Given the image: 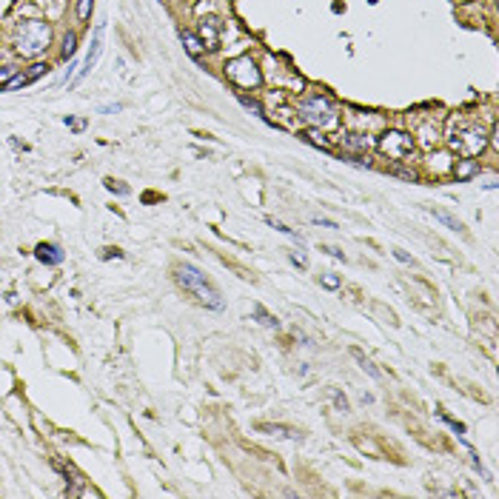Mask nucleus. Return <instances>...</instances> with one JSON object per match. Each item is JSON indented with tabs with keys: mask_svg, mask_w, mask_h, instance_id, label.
<instances>
[{
	"mask_svg": "<svg viewBox=\"0 0 499 499\" xmlns=\"http://www.w3.org/2000/svg\"><path fill=\"white\" fill-rule=\"evenodd\" d=\"M52 46V26L46 20H23L15 29V52L26 60H35L49 52Z\"/></svg>",
	"mask_w": 499,
	"mask_h": 499,
	"instance_id": "1",
	"label": "nucleus"
},
{
	"mask_svg": "<svg viewBox=\"0 0 499 499\" xmlns=\"http://www.w3.org/2000/svg\"><path fill=\"white\" fill-rule=\"evenodd\" d=\"M448 146L460 157H480L488 146V131L482 129V123L460 117V120H454L448 129Z\"/></svg>",
	"mask_w": 499,
	"mask_h": 499,
	"instance_id": "2",
	"label": "nucleus"
},
{
	"mask_svg": "<svg viewBox=\"0 0 499 499\" xmlns=\"http://www.w3.org/2000/svg\"><path fill=\"white\" fill-rule=\"evenodd\" d=\"M174 280L183 285L185 291H192L206 308H211V311H223V297H220V291L211 285V280L194 266V263H180L177 269H174Z\"/></svg>",
	"mask_w": 499,
	"mask_h": 499,
	"instance_id": "3",
	"label": "nucleus"
},
{
	"mask_svg": "<svg viewBox=\"0 0 499 499\" xmlns=\"http://www.w3.org/2000/svg\"><path fill=\"white\" fill-rule=\"evenodd\" d=\"M297 117L305 120L311 129H334L340 123V111L334 106V100L328 98V94H311V98H302L297 103Z\"/></svg>",
	"mask_w": 499,
	"mask_h": 499,
	"instance_id": "4",
	"label": "nucleus"
},
{
	"mask_svg": "<svg viewBox=\"0 0 499 499\" xmlns=\"http://www.w3.org/2000/svg\"><path fill=\"white\" fill-rule=\"evenodd\" d=\"M223 75H226L228 83H234L237 89H243V91H251V89L263 86V71H260V63H257L251 55L231 57V60L223 66Z\"/></svg>",
	"mask_w": 499,
	"mask_h": 499,
	"instance_id": "5",
	"label": "nucleus"
},
{
	"mask_svg": "<svg viewBox=\"0 0 499 499\" xmlns=\"http://www.w3.org/2000/svg\"><path fill=\"white\" fill-rule=\"evenodd\" d=\"M376 149L383 152L388 160H394V163H406V160L414 154V149H417V140H414L411 134H406V131L388 129V131L379 134Z\"/></svg>",
	"mask_w": 499,
	"mask_h": 499,
	"instance_id": "6",
	"label": "nucleus"
},
{
	"mask_svg": "<svg viewBox=\"0 0 499 499\" xmlns=\"http://www.w3.org/2000/svg\"><path fill=\"white\" fill-rule=\"evenodd\" d=\"M49 63H43V60H37V63H32L26 71H17V75L3 86V91H15V89H26V86H32L35 80H40L43 75H49Z\"/></svg>",
	"mask_w": 499,
	"mask_h": 499,
	"instance_id": "7",
	"label": "nucleus"
},
{
	"mask_svg": "<svg viewBox=\"0 0 499 499\" xmlns=\"http://www.w3.org/2000/svg\"><path fill=\"white\" fill-rule=\"evenodd\" d=\"M103 32H106V23H98V29H94V35H91V49H89V57H86V63H83V69H80V75H78V83L89 75V71L98 66V60H100V52H103Z\"/></svg>",
	"mask_w": 499,
	"mask_h": 499,
	"instance_id": "8",
	"label": "nucleus"
},
{
	"mask_svg": "<svg viewBox=\"0 0 499 499\" xmlns=\"http://www.w3.org/2000/svg\"><path fill=\"white\" fill-rule=\"evenodd\" d=\"M343 146L351 152V154H365V152H371L374 146H376V140L368 134V131H345V137H343Z\"/></svg>",
	"mask_w": 499,
	"mask_h": 499,
	"instance_id": "9",
	"label": "nucleus"
},
{
	"mask_svg": "<svg viewBox=\"0 0 499 499\" xmlns=\"http://www.w3.org/2000/svg\"><path fill=\"white\" fill-rule=\"evenodd\" d=\"M200 40H203V46L208 52H214V49H220V20L217 17H203L200 20V35H197Z\"/></svg>",
	"mask_w": 499,
	"mask_h": 499,
	"instance_id": "10",
	"label": "nucleus"
},
{
	"mask_svg": "<svg viewBox=\"0 0 499 499\" xmlns=\"http://www.w3.org/2000/svg\"><path fill=\"white\" fill-rule=\"evenodd\" d=\"M35 257H37V263H43V266H60L66 260V251L57 243H37L35 246Z\"/></svg>",
	"mask_w": 499,
	"mask_h": 499,
	"instance_id": "11",
	"label": "nucleus"
},
{
	"mask_svg": "<svg viewBox=\"0 0 499 499\" xmlns=\"http://www.w3.org/2000/svg\"><path fill=\"white\" fill-rule=\"evenodd\" d=\"M180 43H183L185 55H188V57H194V60H200V57H203V52H206L203 40H200L194 32H188V29H180Z\"/></svg>",
	"mask_w": 499,
	"mask_h": 499,
	"instance_id": "12",
	"label": "nucleus"
},
{
	"mask_svg": "<svg viewBox=\"0 0 499 499\" xmlns=\"http://www.w3.org/2000/svg\"><path fill=\"white\" fill-rule=\"evenodd\" d=\"M75 55H78V32L66 29L60 37V60H75Z\"/></svg>",
	"mask_w": 499,
	"mask_h": 499,
	"instance_id": "13",
	"label": "nucleus"
},
{
	"mask_svg": "<svg viewBox=\"0 0 499 499\" xmlns=\"http://www.w3.org/2000/svg\"><path fill=\"white\" fill-rule=\"evenodd\" d=\"M302 140H305V143H311V146H317V149H323V152H334L331 140H328L320 129H308V131H302Z\"/></svg>",
	"mask_w": 499,
	"mask_h": 499,
	"instance_id": "14",
	"label": "nucleus"
},
{
	"mask_svg": "<svg viewBox=\"0 0 499 499\" xmlns=\"http://www.w3.org/2000/svg\"><path fill=\"white\" fill-rule=\"evenodd\" d=\"M251 314L257 317V323H260V325H266V328H280V320H277V317H274V314L269 311L266 305L254 302V305H251Z\"/></svg>",
	"mask_w": 499,
	"mask_h": 499,
	"instance_id": "15",
	"label": "nucleus"
},
{
	"mask_svg": "<svg viewBox=\"0 0 499 499\" xmlns=\"http://www.w3.org/2000/svg\"><path fill=\"white\" fill-rule=\"evenodd\" d=\"M351 356H354L356 363H360V368H363V371H365V374H368L371 379H379V376H383V374H379V371L374 368V363L368 360V356H365V354H363L360 348H351Z\"/></svg>",
	"mask_w": 499,
	"mask_h": 499,
	"instance_id": "16",
	"label": "nucleus"
},
{
	"mask_svg": "<svg viewBox=\"0 0 499 499\" xmlns=\"http://www.w3.org/2000/svg\"><path fill=\"white\" fill-rule=\"evenodd\" d=\"M94 12V0H75V17L78 23H89Z\"/></svg>",
	"mask_w": 499,
	"mask_h": 499,
	"instance_id": "17",
	"label": "nucleus"
},
{
	"mask_svg": "<svg viewBox=\"0 0 499 499\" xmlns=\"http://www.w3.org/2000/svg\"><path fill=\"white\" fill-rule=\"evenodd\" d=\"M237 100H240V106H243V109H248V111H254L257 117H263V120H269V114H266V109H263V106H260V103H257L254 98H248V94H240V98H237Z\"/></svg>",
	"mask_w": 499,
	"mask_h": 499,
	"instance_id": "18",
	"label": "nucleus"
},
{
	"mask_svg": "<svg viewBox=\"0 0 499 499\" xmlns=\"http://www.w3.org/2000/svg\"><path fill=\"white\" fill-rule=\"evenodd\" d=\"M431 214H434V217H437L439 223H445L448 228H454V231H462V223H460L457 217H451V214H448V211H439V208H431Z\"/></svg>",
	"mask_w": 499,
	"mask_h": 499,
	"instance_id": "19",
	"label": "nucleus"
},
{
	"mask_svg": "<svg viewBox=\"0 0 499 499\" xmlns=\"http://www.w3.org/2000/svg\"><path fill=\"white\" fill-rule=\"evenodd\" d=\"M260 431H271V434L291 437V439H297V437H300V431H291V428H282V425H260Z\"/></svg>",
	"mask_w": 499,
	"mask_h": 499,
	"instance_id": "20",
	"label": "nucleus"
},
{
	"mask_svg": "<svg viewBox=\"0 0 499 499\" xmlns=\"http://www.w3.org/2000/svg\"><path fill=\"white\" fill-rule=\"evenodd\" d=\"M473 172H477V163H473L471 157H465V160L457 165V177H462V180H465V177H471Z\"/></svg>",
	"mask_w": 499,
	"mask_h": 499,
	"instance_id": "21",
	"label": "nucleus"
},
{
	"mask_svg": "<svg viewBox=\"0 0 499 499\" xmlns=\"http://www.w3.org/2000/svg\"><path fill=\"white\" fill-rule=\"evenodd\" d=\"M320 282H323V289H328V291H337L340 285H343V280H340L337 274H323Z\"/></svg>",
	"mask_w": 499,
	"mask_h": 499,
	"instance_id": "22",
	"label": "nucleus"
},
{
	"mask_svg": "<svg viewBox=\"0 0 499 499\" xmlns=\"http://www.w3.org/2000/svg\"><path fill=\"white\" fill-rule=\"evenodd\" d=\"M17 71H20L17 66H0V89H3V86L12 80V78L17 75Z\"/></svg>",
	"mask_w": 499,
	"mask_h": 499,
	"instance_id": "23",
	"label": "nucleus"
},
{
	"mask_svg": "<svg viewBox=\"0 0 499 499\" xmlns=\"http://www.w3.org/2000/svg\"><path fill=\"white\" fill-rule=\"evenodd\" d=\"M439 419H442L445 425H451V428H454V431H457V437H462V434H465V425H462V422H457V419H451L448 414H439Z\"/></svg>",
	"mask_w": 499,
	"mask_h": 499,
	"instance_id": "24",
	"label": "nucleus"
},
{
	"mask_svg": "<svg viewBox=\"0 0 499 499\" xmlns=\"http://www.w3.org/2000/svg\"><path fill=\"white\" fill-rule=\"evenodd\" d=\"M266 223H269L271 228H277V231H282V234H291V237H297V234H294V228H289V226H282V223H280V220H274V217H269Z\"/></svg>",
	"mask_w": 499,
	"mask_h": 499,
	"instance_id": "25",
	"label": "nucleus"
},
{
	"mask_svg": "<svg viewBox=\"0 0 499 499\" xmlns=\"http://www.w3.org/2000/svg\"><path fill=\"white\" fill-rule=\"evenodd\" d=\"M334 406H337V408H340L343 414L348 411V399H345V397H343V394H340L337 388H334Z\"/></svg>",
	"mask_w": 499,
	"mask_h": 499,
	"instance_id": "26",
	"label": "nucleus"
},
{
	"mask_svg": "<svg viewBox=\"0 0 499 499\" xmlns=\"http://www.w3.org/2000/svg\"><path fill=\"white\" fill-rule=\"evenodd\" d=\"M291 263H297L300 269H305V266H308V257H305L302 251H291Z\"/></svg>",
	"mask_w": 499,
	"mask_h": 499,
	"instance_id": "27",
	"label": "nucleus"
},
{
	"mask_svg": "<svg viewBox=\"0 0 499 499\" xmlns=\"http://www.w3.org/2000/svg\"><path fill=\"white\" fill-rule=\"evenodd\" d=\"M106 188H111V192H117V194H129V188H126V185H117V180H106Z\"/></svg>",
	"mask_w": 499,
	"mask_h": 499,
	"instance_id": "28",
	"label": "nucleus"
},
{
	"mask_svg": "<svg viewBox=\"0 0 499 499\" xmlns=\"http://www.w3.org/2000/svg\"><path fill=\"white\" fill-rule=\"evenodd\" d=\"M311 223H314V226H325V228H337V223H334V220H325V217H314Z\"/></svg>",
	"mask_w": 499,
	"mask_h": 499,
	"instance_id": "29",
	"label": "nucleus"
},
{
	"mask_svg": "<svg viewBox=\"0 0 499 499\" xmlns=\"http://www.w3.org/2000/svg\"><path fill=\"white\" fill-rule=\"evenodd\" d=\"M323 251H328V254H331V257H337V260H345V254H343V251H340V248H334V246H325V248H323Z\"/></svg>",
	"mask_w": 499,
	"mask_h": 499,
	"instance_id": "30",
	"label": "nucleus"
},
{
	"mask_svg": "<svg viewBox=\"0 0 499 499\" xmlns=\"http://www.w3.org/2000/svg\"><path fill=\"white\" fill-rule=\"evenodd\" d=\"M106 254H103V260H109V257H123V251L120 248H103Z\"/></svg>",
	"mask_w": 499,
	"mask_h": 499,
	"instance_id": "31",
	"label": "nucleus"
},
{
	"mask_svg": "<svg viewBox=\"0 0 499 499\" xmlns=\"http://www.w3.org/2000/svg\"><path fill=\"white\" fill-rule=\"evenodd\" d=\"M394 257L399 260V263H414V260H411V257H408L406 251H394Z\"/></svg>",
	"mask_w": 499,
	"mask_h": 499,
	"instance_id": "32",
	"label": "nucleus"
}]
</instances>
